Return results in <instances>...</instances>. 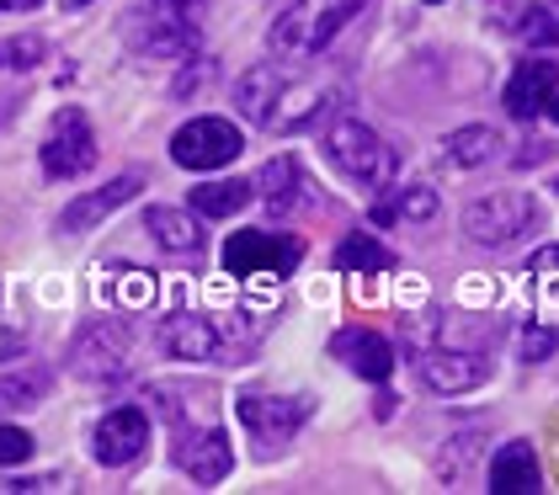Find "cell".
Masks as SVG:
<instances>
[{"instance_id": "cell-27", "label": "cell", "mask_w": 559, "mask_h": 495, "mask_svg": "<svg viewBox=\"0 0 559 495\" xmlns=\"http://www.w3.org/2000/svg\"><path fill=\"white\" fill-rule=\"evenodd\" d=\"M48 394V373L27 368V373H0V411H27Z\"/></svg>"}, {"instance_id": "cell-14", "label": "cell", "mask_w": 559, "mask_h": 495, "mask_svg": "<svg viewBox=\"0 0 559 495\" xmlns=\"http://www.w3.org/2000/svg\"><path fill=\"white\" fill-rule=\"evenodd\" d=\"M144 443H150V415L139 411V405L107 411L96 421V432H91V453H96V463H107V469L133 463V458L144 453Z\"/></svg>"}, {"instance_id": "cell-20", "label": "cell", "mask_w": 559, "mask_h": 495, "mask_svg": "<svg viewBox=\"0 0 559 495\" xmlns=\"http://www.w3.org/2000/svg\"><path fill=\"white\" fill-rule=\"evenodd\" d=\"M538 485H544V469L527 443H507L490 458V495H533Z\"/></svg>"}, {"instance_id": "cell-17", "label": "cell", "mask_w": 559, "mask_h": 495, "mask_svg": "<svg viewBox=\"0 0 559 495\" xmlns=\"http://www.w3.org/2000/svg\"><path fill=\"white\" fill-rule=\"evenodd\" d=\"M331 352H336L357 378H373V384H384L389 373H394V346H389L379 330H362V326L342 330V335L331 341Z\"/></svg>"}, {"instance_id": "cell-12", "label": "cell", "mask_w": 559, "mask_h": 495, "mask_svg": "<svg viewBox=\"0 0 559 495\" xmlns=\"http://www.w3.org/2000/svg\"><path fill=\"white\" fill-rule=\"evenodd\" d=\"M70 368L91 378V384H112V378H123L133 368V346H129V330L118 326V320H96L75 335V346H70Z\"/></svg>"}, {"instance_id": "cell-22", "label": "cell", "mask_w": 559, "mask_h": 495, "mask_svg": "<svg viewBox=\"0 0 559 495\" xmlns=\"http://www.w3.org/2000/svg\"><path fill=\"white\" fill-rule=\"evenodd\" d=\"M437 219V192L431 187H384L373 203V224H427Z\"/></svg>"}, {"instance_id": "cell-21", "label": "cell", "mask_w": 559, "mask_h": 495, "mask_svg": "<svg viewBox=\"0 0 559 495\" xmlns=\"http://www.w3.org/2000/svg\"><path fill=\"white\" fill-rule=\"evenodd\" d=\"M144 229H150V240L160 250H171V256H198L203 250V229H198V219L192 213H181V208H150L144 213Z\"/></svg>"}, {"instance_id": "cell-8", "label": "cell", "mask_w": 559, "mask_h": 495, "mask_svg": "<svg viewBox=\"0 0 559 495\" xmlns=\"http://www.w3.org/2000/svg\"><path fill=\"white\" fill-rule=\"evenodd\" d=\"M155 341L166 357H181V363H246V352L229 346L209 315H166Z\"/></svg>"}, {"instance_id": "cell-28", "label": "cell", "mask_w": 559, "mask_h": 495, "mask_svg": "<svg viewBox=\"0 0 559 495\" xmlns=\"http://www.w3.org/2000/svg\"><path fill=\"white\" fill-rule=\"evenodd\" d=\"M44 54H48V43L44 38H0V70H38L44 64Z\"/></svg>"}, {"instance_id": "cell-11", "label": "cell", "mask_w": 559, "mask_h": 495, "mask_svg": "<svg viewBox=\"0 0 559 495\" xmlns=\"http://www.w3.org/2000/svg\"><path fill=\"white\" fill-rule=\"evenodd\" d=\"M240 150H246V139L229 118H192V123H181L171 133V161L187 165V170H218Z\"/></svg>"}, {"instance_id": "cell-10", "label": "cell", "mask_w": 559, "mask_h": 495, "mask_svg": "<svg viewBox=\"0 0 559 495\" xmlns=\"http://www.w3.org/2000/svg\"><path fill=\"white\" fill-rule=\"evenodd\" d=\"M91 165H96V133H91V118L81 113V107L53 113L48 139H44V170L53 176V181H75V176H86Z\"/></svg>"}, {"instance_id": "cell-3", "label": "cell", "mask_w": 559, "mask_h": 495, "mask_svg": "<svg viewBox=\"0 0 559 495\" xmlns=\"http://www.w3.org/2000/svg\"><path fill=\"white\" fill-rule=\"evenodd\" d=\"M357 11H362V0H294V5L272 22L266 43H272L283 59H309V54H320L325 43L336 38Z\"/></svg>"}, {"instance_id": "cell-25", "label": "cell", "mask_w": 559, "mask_h": 495, "mask_svg": "<svg viewBox=\"0 0 559 495\" xmlns=\"http://www.w3.org/2000/svg\"><path fill=\"white\" fill-rule=\"evenodd\" d=\"M336 267L342 272H394V250L357 229V235H346L342 246H336Z\"/></svg>"}, {"instance_id": "cell-5", "label": "cell", "mask_w": 559, "mask_h": 495, "mask_svg": "<svg viewBox=\"0 0 559 495\" xmlns=\"http://www.w3.org/2000/svg\"><path fill=\"white\" fill-rule=\"evenodd\" d=\"M527 288H533V326L522 330V357L544 363L559 346V246H544L533 256Z\"/></svg>"}, {"instance_id": "cell-24", "label": "cell", "mask_w": 559, "mask_h": 495, "mask_svg": "<svg viewBox=\"0 0 559 495\" xmlns=\"http://www.w3.org/2000/svg\"><path fill=\"white\" fill-rule=\"evenodd\" d=\"M496 128H479V123H469V128H453L448 139H442V161H453V165H485L490 155H496Z\"/></svg>"}, {"instance_id": "cell-6", "label": "cell", "mask_w": 559, "mask_h": 495, "mask_svg": "<svg viewBox=\"0 0 559 495\" xmlns=\"http://www.w3.org/2000/svg\"><path fill=\"white\" fill-rule=\"evenodd\" d=\"M304 246L294 235H272V229H240L224 246V272L235 278H288L299 272Z\"/></svg>"}, {"instance_id": "cell-4", "label": "cell", "mask_w": 559, "mask_h": 495, "mask_svg": "<svg viewBox=\"0 0 559 495\" xmlns=\"http://www.w3.org/2000/svg\"><path fill=\"white\" fill-rule=\"evenodd\" d=\"M325 161L336 165L346 181H357V187H373V192L394 187V176H400L394 150H389V144L368 123H357V118H342V123L325 133Z\"/></svg>"}, {"instance_id": "cell-26", "label": "cell", "mask_w": 559, "mask_h": 495, "mask_svg": "<svg viewBox=\"0 0 559 495\" xmlns=\"http://www.w3.org/2000/svg\"><path fill=\"white\" fill-rule=\"evenodd\" d=\"M516 38L533 43V48L559 43V0H533V5H522V16H516Z\"/></svg>"}, {"instance_id": "cell-32", "label": "cell", "mask_w": 559, "mask_h": 495, "mask_svg": "<svg viewBox=\"0 0 559 495\" xmlns=\"http://www.w3.org/2000/svg\"><path fill=\"white\" fill-rule=\"evenodd\" d=\"M38 0H0V11H33Z\"/></svg>"}, {"instance_id": "cell-34", "label": "cell", "mask_w": 559, "mask_h": 495, "mask_svg": "<svg viewBox=\"0 0 559 495\" xmlns=\"http://www.w3.org/2000/svg\"><path fill=\"white\" fill-rule=\"evenodd\" d=\"M70 5H86V0H70Z\"/></svg>"}, {"instance_id": "cell-33", "label": "cell", "mask_w": 559, "mask_h": 495, "mask_svg": "<svg viewBox=\"0 0 559 495\" xmlns=\"http://www.w3.org/2000/svg\"><path fill=\"white\" fill-rule=\"evenodd\" d=\"M544 113H549V118L559 123V96H549V102H544Z\"/></svg>"}, {"instance_id": "cell-18", "label": "cell", "mask_w": 559, "mask_h": 495, "mask_svg": "<svg viewBox=\"0 0 559 495\" xmlns=\"http://www.w3.org/2000/svg\"><path fill=\"white\" fill-rule=\"evenodd\" d=\"M555 81H559V70L549 59H527L512 81H507V113L522 118V123H533V118L544 113V102L555 96Z\"/></svg>"}, {"instance_id": "cell-19", "label": "cell", "mask_w": 559, "mask_h": 495, "mask_svg": "<svg viewBox=\"0 0 559 495\" xmlns=\"http://www.w3.org/2000/svg\"><path fill=\"white\" fill-rule=\"evenodd\" d=\"M251 192H261L272 213H288V208H299V203H309V198H314L294 155H277V161L261 165L257 181H251Z\"/></svg>"}, {"instance_id": "cell-13", "label": "cell", "mask_w": 559, "mask_h": 495, "mask_svg": "<svg viewBox=\"0 0 559 495\" xmlns=\"http://www.w3.org/2000/svg\"><path fill=\"white\" fill-rule=\"evenodd\" d=\"M176 469L192 474L198 485H218L229 469H235V448H229V432L218 421H203V426H187L176 421Z\"/></svg>"}, {"instance_id": "cell-15", "label": "cell", "mask_w": 559, "mask_h": 495, "mask_svg": "<svg viewBox=\"0 0 559 495\" xmlns=\"http://www.w3.org/2000/svg\"><path fill=\"white\" fill-rule=\"evenodd\" d=\"M421 378L437 394H469L479 384H490V357L485 352H453V346H437L421 357Z\"/></svg>"}, {"instance_id": "cell-1", "label": "cell", "mask_w": 559, "mask_h": 495, "mask_svg": "<svg viewBox=\"0 0 559 495\" xmlns=\"http://www.w3.org/2000/svg\"><path fill=\"white\" fill-rule=\"evenodd\" d=\"M336 96H342L336 85L304 81L288 64H257V70H246L235 81V107L266 133H299L320 113H331Z\"/></svg>"}, {"instance_id": "cell-2", "label": "cell", "mask_w": 559, "mask_h": 495, "mask_svg": "<svg viewBox=\"0 0 559 495\" xmlns=\"http://www.w3.org/2000/svg\"><path fill=\"white\" fill-rule=\"evenodd\" d=\"M209 0H139L129 11V48L144 59H192L203 43Z\"/></svg>"}, {"instance_id": "cell-9", "label": "cell", "mask_w": 559, "mask_h": 495, "mask_svg": "<svg viewBox=\"0 0 559 495\" xmlns=\"http://www.w3.org/2000/svg\"><path fill=\"white\" fill-rule=\"evenodd\" d=\"M235 415H240V426L257 437L261 458L283 453L288 443H294V432H299L304 421H309V400H277V394H240L235 400Z\"/></svg>"}, {"instance_id": "cell-31", "label": "cell", "mask_w": 559, "mask_h": 495, "mask_svg": "<svg viewBox=\"0 0 559 495\" xmlns=\"http://www.w3.org/2000/svg\"><path fill=\"white\" fill-rule=\"evenodd\" d=\"M53 480H0V495H11V491H48Z\"/></svg>"}, {"instance_id": "cell-29", "label": "cell", "mask_w": 559, "mask_h": 495, "mask_svg": "<svg viewBox=\"0 0 559 495\" xmlns=\"http://www.w3.org/2000/svg\"><path fill=\"white\" fill-rule=\"evenodd\" d=\"M33 432H22V426H0V463H27L33 458Z\"/></svg>"}, {"instance_id": "cell-16", "label": "cell", "mask_w": 559, "mask_h": 495, "mask_svg": "<svg viewBox=\"0 0 559 495\" xmlns=\"http://www.w3.org/2000/svg\"><path fill=\"white\" fill-rule=\"evenodd\" d=\"M139 187H144V176L129 170V176H118V181L96 187V192H86V198H75V203L59 213V229H64V235H86V229H96L102 219H112L123 203H133V198H139Z\"/></svg>"}, {"instance_id": "cell-7", "label": "cell", "mask_w": 559, "mask_h": 495, "mask_svg": "<svg viewBox=\"0 0 559 495\" xmlns=\"http://www.w3.org/2000/svg\"><path fill=\"white\" fill-rule=\"evenodd\" d=\"M538 224V203L527 192H501V198H479L464 213L474 246H516L527 229Z\"/></svg>"}, {"instance_id": "cell-30", "label": "cell", "mask_w": 559, "mask_h": 495, "mask_svg": "<svg viewBox=\"0 0 559 495\" xmlns=\"http://www.w3.org/2000/svg\"><path fill=\"white\" fill-rule=\"evenodd\" d=\"M22 341H27V330L22 326H0V357H16V352H22Z\"/></svg>"}, {"instance_id": "cell-23", "label": "cell", "mask_w": 559, "mask_h": 495, "mask_svg": "<svg viewBox=\"0 0 559 495\" xmlns=\"http://www.w3.org/2000/svg\"><path fill=\"white\" fill-rule=\"evenodd\" d=\"M251 198H257L251 181H203V187H192V213H203V219H229V213H240Z\"/></svg>"}, {"instance_id": "cell-35", "label": "cell", "mask_w": 559, "mask_h": 495, "mask_svg": "<svg viewBox=\"0 0 559 495\" xmlns=\"http://www.w3.org/2000/svg\"><path fill=\"white\" fill-rule=\"evenodd\" d=\"M427 5H442V0H427Z\"/></svg>"}]
</instances>
